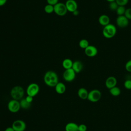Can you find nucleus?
I'll use <instances>...</instances> for the list:
<instances>
[{"label":"nucleus","mask_w":131,"mask_h":131,"mask_svg":"<svg viewBox=\"0 0 131 131\" xmlns=\"http://www.w3.org/2000/svg\"><path fill=\"white\" fill-rule=\"evenodd\" d=\"M25 99H26V100L30 102V103H32V101H33V97H32V96H29V95H27V97L25 98Z\"/></svg>","instance_id":"2f4dec72"},{"label":"nucleus","mask_w":131,"mask_h":131,"mask_svg":"<svg viewBox=\"0 0 131 131\" xmlns=\"http://www.w3.org/2000/svg\"><path fill=\"white\" fill-rule=\"evenodd\" d=\"M58 1L59 0H47V2L48 4L54 6L58 3Z\"/></svg>","instance_id":"7c9ffc66"},{"label":"nucleus","mask_w":131,"mask_h":131,"mask_svg":"<svg viewBox=\"0 0 131 131\" xmlns=\"http://www.w3.org/2000/svg\"><path fill=\"white\" fill-rule=\"evenodd\" d=\"M115 2L119 6H125L128 3V0H115Z\"/></svg>","instance_id":"a878e982"},{"label":"nucleus","mask_w":131,"mask_h":131,"mask_svg":"<svg viewBox=\"0 0 131 131\" xmlns=\"http://www.w3.org/2000/svg\"><path fill=\"white\" fill-rule=\"evenodd\" d=\"M124 87L128 90L131 89V79L126 80L124 83Z\"/></svg>","instance_id":"cd10ccee"},{"label":"nucleus","mask_w":131,"mask_h":131,"mask_svg":"<svg viewBox=\"0 0 131 131\" xmlns=\"http://www.w3.org/2000/svg\"><path fill=\"white\" fill-rule=\"evenodd\" d=\"M54 12L55 14L60 16L65 15L68 12L65 4L60 2H58L57 4L55 5L54 6Z\"/></svg>","instance_id":"20e7f679"},{"label":"nucleus","mask_w":131,"mask_h":131,"mask_svg":"<svg viewBox=\"0 0 131 131\" xmlns=\"http://www.w3.org/2000/svg\"><path fill=\"white\" fill-rule=\"evenodd\" d=\"M8 108L11 113H15L18 112L20 108L19 101L14 99L10 100L8 103Z\"/></svg>","instance_id":"0eeeda50"},{"label":"nucleus","mask_w":131,"mask_h":131,"mask_svg":"<svg viewBox=\"0 0 131 131\" xmlns=\"http://www.w3.org/2000/svg\"><path fill=\"white\" fill-rule=\"evenodd\" d=\"M39 92V86L36 83H30L27 87L26 92L27 95L34 97L38 94Z\"/></svg>","instance_id":"39448f33"},{"label":"nucleus","mask_w":131,"mask_h":131,"mask_svg":"<svg viewBox=\"0 0 131 131\" xmlns=\"http://www.w3.org/2000/svg\"><path fill=\"white\" fill-rule=\"evenodd\" d=\"M110 94L114 96H118L121 93V90L117 86H114L110 89Z\"/></svg>","instance_id":"412c9836"},{"label":"nucleus","mask_w":131,"mask_h":131,"mask_svg":"<svg viewBox=\"0 0 131 131\" xmlns=\"http://www.w3.org/2000/svg\"><path fill=\"white\" fill-rule=\"evenodd\" d=\"M54 6L50 5V4H47L45 6L44 8V10L45 11L46 13H48V14H50L54 12Z\"/></svg>","instance_id":"b1692460"},{"label":"nucleus","mask_w":131,"mask_h":131,"mask_svg":"<svg viewBox=\"0 0 131 131\" xmlns=\"http://www.w3.org/2000/svg\"><path fill=\"white\" fill-rule=\"evenodd\" d=\"M55 90L57 94H62L65 92L66 90V87L63 83L61 82H58L55 86Z\"/></svg>","instance_id":"dca6fc26"},{"label":"nucleus","mask_w":131,"mask_h":131,"mask_svg":"<svg viewBox=\"0 0 131 131\" xmlns=\"http://www.w3.org/2000/svg\"><path fill=\"white\" fill-rule=\"evenodd\" d=\"M117 83L116 78L114 76H110L107 78L105 82V85L106 87L109 90L111 88L116 86Z\"/></svg>","instance_id":"ddd939ff"},{"label":"nucleus","mask_w":131,"mask_h":131,"mask_svg":"<svg viewBox=\"0 0 131 131\" xmlns=\"http://www.w3.org/2000/svg\"><path fill=\"white\" fill-rule=\"evenodd\" d=\"M98 22L100 25L104 27L110 24V18L108 15L102 14L98 18Z\"/></svg>","instance_id":"4468645a"},{"label":"nucleus","mask_w":131,"mask_h":131,"mask_svg":"<svg viewBox=\"0 0 131 131\" xmlns=\"http://www.w3.org/2000/svg\"><path fill=\"white\" fill-rule=\"evenodd\" d=\"M89 92L87 90L84 88H80L77 92V94L79 97L83 100H85L88 99Z\"/></svg>","instance_id":"f3484780"},{"label":"nucleus","mask_w":131,"mask_h":131,"mask_svg":"<svg viewBox=\"0 0 131 131\" xmlns=\"http://www.w3.org/2000/svg\"><path fill=\"white\" fill-rule=\"evenodd\" d=\"M84 53L89 57H93L97 55L98 53V49L94 46L89 45L84 49Z\"/></svg>","instance_id":"9b49d317"},{"label":"nucleus","mask_w":131,"mask_h":131,"mask_svg":"<svg viewBox=\"0 0 131 131\" xmlns=\"http://www.w3.org/2000/svg\"><path fill=\"white\" fill-rule=\"evenodd\" d=\"M5 131H14V130L13 129V128L11 126V127H7L5 129Z\"/></svg>","instance_id":"72a5a7b5"},{"label":"nucleus","mask_w":131,"mask_h":131,"mask_svg":"<svg viewBox=\"0 0 131 131\" xmlns=\"http://www.w3.org/2000/svg\"><path fill=\"white\" fill-rule=\"evenodd\" d=\"M79 12L78 10H77L75 11L74 12H73V14L74 15H78L79 14Z\"/></svg>","instance_id":"f704fd0d"},{"label":"nucleus","mask_w":131,"mask_h":131,"mask_svg":"<svg viewBox=\"0 0 131 131\" xmlns=\"http://www.w3.org/2000/svg\"><path fill=\"white\" fill-rule=\"evenodd\" d=\"M89 41L86 39H82L79 42V46L80 48L85 49L89 46Z\"/></svg>","instance_id":"4be33fe9"},{"label":"nucleus","mask_w":131,"mask_h":131,"mask_svg":"<svg viewBox=\"0 0 131 131\" xmlns=\"http://www.w3.org/2000/svg\"><path fill=\"white\" fill-rule=\"evenodd\" d=\"M66 131H79L78 125L74 122H69L65 126Z\"/></svg>","instance_id":"a211bd4d"},{"label":"nucleus","mask_w":131,"mask_h":131,"mask_svg":"<svg viewBox=\"0 0 131 131\" xmlns=\"http://www.w3.org/2000/svg\"><path fill=\"white\" fill-rule=\"evenodd\" d=\"M73 61L70 58H66L62 62V67L65 69H71L72 67Z\"/></svg>","instance_id":"6ab92c4d"},{"label":"nucleus","mask_w":131,"mask_h":131,"mask_svg":"<svg viewBox=\"0 0 131 131\" xmlns=\"http://www.w3.org/2000/svg\"><path fill=\"white\" fill-rule=\"evenodd\" d=\"M76 73L71 68L65 70L63 73L62 77L63 79L67 82H71L73 81L76 77Z\"/></svg>","instance_id":"6e6552de"},{"label":"nucleus","mask_w":131,"mask_h":131,"mask_svg":"<svg viewBox=\"0 0 131 131\" xmlns=\"http://www.w3.org/2000/svg\"><path fill=\"white\" fill-rule=\"evenodd\" d=\"M72 69L76 73H79L83 69V64L80 61L76 60L73 62Z\"/></svg>","instance_id":"2eb2a0df"},{"label":"nucleus","mask_w":131,"mask_h":131,"mask_svg":"<svg viewBox=\"0 0 131 131\" xmlns=\"http://www.w3.org/2000/svg\"><path fill=\"white\" fill-rule=\"evenodd\" d=\"M79 131H86L87 126L84 124H81L78 125Z\"/></svg>","instance_id":"c756f323"},{"label":"nucleus","mask_w":131,"mask_h":131,"mask_svg":"<svg viewBox=\"0 0 131 131\" xmlns=\"http://www.w3.org/2000/svg\"><path fill=\"white\" fill-rule=\"evenodd\" d=\"M126 8L125 6H118V8L117 9L116 12L118 16H121V15H124V13L125 12Z\"/></svg>","instance_id":"5701e85b"},{"label":"nucleus","mask_w":131,"mask_h":131,"mask_svg":"<svg viewBox=\"0 0 131 131\" xmlns=\"http://www.w3.org/2000/svg\"><path fill=\"white\" fill-rule=\"evenodd\" d=\"M12 127L14 131H24L26 128V124L23 120L18 119L12 123Z\"/></svg>","instance_id":"1a4fd4ad"},{"label":"nucleus","mask_w":131,"mask_h":131,"mask_svg":"<svg viewBox=\"0 0 131 131\" xmlns=\"http://www.w3.org/2000/svg\"><path fill=\"white\" fill-rule=\"evenodd\" d=\"M118 5L117 4V3L115 1L112 2H110L109 3V5H108V8L109 9L113 11H116L118 7Z\"/></svg>","instance_id":"393cba45"},{"label":"nucleus","mask_w":131,"mask_h":131,"mask_svg":"<svg viewBox=\"0 0 131 131\" xmlns=\"http://www.w3.org/2000/svg\"><path fill=\"white\" fill-rule=\"evenodd\" d=\"M65 5L68 11L73 13L77 10L78 5L75 0H67L66 2Z\"/></svg>","instance_id":"f8f14e48"},{"label":"nucleus","mask_w":131,"mask_h":131,"mask_svg":"<svg viewBox=\"0 0 131 131\" xmlns=\"http://www.w3.org/2000/svg\"><path fill=\"white\" fill-rule=\"evenodd\" d=\"M25 94L24 90L23 87L19 85H16L12 88L10 91V95L12 99L20 100L23 98Z\"/></svg>","instance_id":"7ed1b4c3"},{"label":"nucleus","mask_w":131,"mask_h":131,"mask_svg":"<svg viewBox=\"0 0 131 131\" xmlns=\"http://www.w3.org/2000/svg\"><path fill=\"white\" fill-rule=\"evenodd\" d=\"M101 97V93L100 91L97 89L91 90L89 92L88 99L90 101L92 102H96L98 101Z\"/></svg>","instance_id":"423d86ee"},{"label":"nucleus","mask_w":131,"mask_h":131,"mask_svg":"<svg viewBox=\"0 0 131 131\" xmlns=\"http://www.w3.org/2000/svg\"><path fill=\"white\" fill-rule=\"evenodd\" d=\"M7 0H0V7L4 6L7 2Z\"/></svg>","instance_id":"473e14b6"},{"label":"nucleus","mask_w":131,"mask_h":131,"mask_svg":"<svg viewBox=\"0 0 131 131\" xmlns=\"http://www.w3.org/2000/svg\"><path fill=\"white\" fill-rule=\"evenodd\" d=\"M125 69L127 72L131 73V59L126 62L125 65Z\"/></svg>","instance_id":"c85d7f7f"},{"label":"nucleus","mask_w":131,"mask_h":131,"mask_svg":"<svg viewBox=\"0 0 131 131\" xmlns=\"http://www.w3.org/2000/svg\"><path fill=\"white\" fill-rule=\"evenodd\" d=\"M116 32V27L114 25L111 23L103 27L102 29V35L106 38H112L114 37Z\"/></svg>","instance_id":"f03ea898"},{"label":"nucleus","mask_w":131,"mask_h":131,"mask_svg":"<svg viewBox=\"0 0 131 131\" xmlns=\"http://www.w3.org/2000/svg\"><path fill=\"white\" fill-rule=\"evenodd\" d=\"M43 81L45 84L50 87H55L58 83V77L57 73L53 71H48L45 74Z\"/></svg>","instance_id":"f257e3e1"},{"label":"nucleus","mask_w":131,"mask_h":131,"mask_svg":"<svg viewBox=\"0 0 131 131\" xmlns=\"http://www.w3.org/2000/svg\"><path fill=\"white\" fill-rule=\"evenodd\" d=\"M19 103H20V108H23L24 110L28 109L31 106V103L28 102L25 98L21 99L19 101Z\"/></svg>","instance_id":"aec40b11"},{"label":"nucleus","mask_w":131,"mask_h":131,"mask_svg":"<svg viewBox=\"0 0 131 131\" xmlns=\"http://www.w3.org/2000/svg\"><path fill=\"white\" fill-rule=\"evenodd\" d=\"M116 22L117 26L120 28H126L129 24V20L124 15L118 16Z\"/></svg>","instance_id":"9d476101"},{"label":"nucleus","mask_w":131,"mask_h":131,"mask_svg":"<svg viewBox=\"0 0 131 131\" xmlns=\"http://www.w3.org/2000/svg\"><path fill=\"white\" fill-rule=\"evenodd\" d=\"M106 1H107L108 2L110 3V2H114V1H115V0H106Z\"/></svg>","instance_id":"c9c22d12"},{"label":"nucleus","mask_w":131,"mask_h":131,"mask_svg":"<svg viewBox=\"0 0 131 131\" xmlns=\"http://www.w3.org/2000/svg\"><path fill=\"white\" fill-rule=\"evenodd\" d=\"M128 20H131V8L126 9L124 15Z\"/></svg>","instance_id":"bb28decb"}]
</instances>
